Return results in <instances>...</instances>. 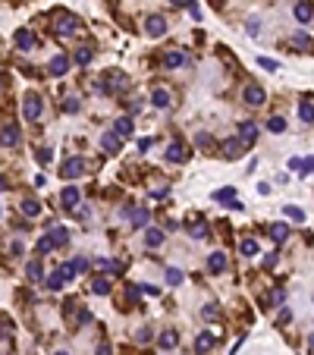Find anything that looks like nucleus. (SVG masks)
Returning a JSON list of instances; mask_svg holds the SVG:
<instances>
[{"label":"nucleus","mask_w":314,"mask_h":355,"mask_svg":"<svg viewBox=\"0 0 314 355\" xmlns=\"http://www.w3.org/2000/svg\"><path fill=\"white\" fill-rule=\"evenodd\" d=\"M298 170H302V176H308V173H314V157H311V160H305V164L298 167Z\"/></svg>","instance_id":"obj_42"},{"label":"nucleus","mask_w":314,"mask_h":355,"mask_svg":"<svg viewBox=\"0 0 314 355\" xmlns=\"http://www.w3.org/2000/svg\"><path fill=\"white\" fill-rule=\"evenodd\" d=\"M258 63H261V66H264L267 72H277V69H280V66L273 63V60H267V57H261V60H258Z\"/></svg>","instance_id":"obj_38"},{"label":"nucleus","mask_w":314,"mask_h":355,"mask_svg":"<svg viewBox=\"0 0 314 355\" xmlns=\"http://www.w3.org/2000/svg\"><path fill=\"white\" fill-rule=\"evenodd\" d=\"M22 110H25V119H38L41 117V98L35 95V91H29L22 101Z\"/></svg>","instance_id":"obj_4"},{"label":"nucleus","mask_w":314,"mask_h":355,"mask_svg":"<svg viewBox=\"0 0 314 355\" xmlns=\"http://www.w3.org/2000/svg\"><path fill=\"white\" fill-rule=\"evenodd\" d=\"M44 283H48V286H50V289H53V292H57V289H63V283H66V280H63V273H60V270H57V273H50V277H48V280H44Z\"/></svg>","instance_id":"obj_32"},{"label":"nucleus","mask_w":314,"mask_h":355,"mask_svg":"<svg viewBox=\"0 0 314 355\" xmlns=\"http://www.w3.org/2000/svg\"><path fill=\"white\" fill-rule=\"evenodd\" d=\"M6 189V179H0V192H3Z\"/></svg>","instance_id":"obj_49"},{"label":"nucleus","mask_w":314,"mask_h":355,"mask_svg":"<svg viewBox=\"0 0 314 355\" xmlns=\"http://www.w3.org/2000/svg\"><path fill=\"white\" fill-rule=\"evenodd\" d=\"M76 29H79V19L72 16V13H66V10L53 13V32H57V35H72Z\"/></svg>","instance_id":"obj_1"},{"label":"nucleus","mask_w":314,"mask_h":355,"mask_svg":"<svg viewBox=\"0 0 314 355\" xmlns=\"http://www.w3.org/2000/svg\"><path fill=\"white\" fill-rule=\"evenodd\" d=\"M267 129H270L273 135H280V132L286 129V119L283 117H270V119H267Z\"/></svg>","instance_id":"obj_27"},{"label":"nucleus","mask_w":314,"mask_h":355,"mask_svg":"<svg viewBox=\"0 0 314 355\" xmlns=\"http://www.w3.org/2000/svg\"><path fill=\"white\" fill-rule=\"evenodd\" d=\"M273 264H277V252H273V254H267V258H264V267H267V270H270Z\"/></svg>","instance_id":"obj_45"},{"label":"nucleus","mask_w":314,"mask_h":355,"mask_svg":"<svg viewBox=\"0 0 314 355\" xmlns=\"http://www.w3.org/2000/svg\"><path fill=\"white\" fill-rule=\"evenodd\" d=\"M66 69H69V57H66V53H57V57L50 60V76H66Z\"/></svg>","instance_id":"obj_8"},{"label":"nucleus","mask_w":314,"mask_h":355,"mask_svg":"<svg viewBox=\"0 0 314 355\" xmlns=\"http://www.w3.org/2000/svg\"><path fill=\"white\" fill-rule=\"evenodd\" d=\"M16 44H19V48H22V51L35 48V35H32L29 29H19V32H16Z\"/></svg>","instance_id":"obj_17"},{"label":"nucleus","mask_w":314,"mask_h":355,"mask_svg":"<svg viewBox=\"0 0 314 355\" xmlns=\"http://www.w3.org/2000/svg\"><path fill=\"white\" fill-rule=\"evenodd\" d=\"M85 170V160L82 157H69L63 164V179H72V176H79V173Z\"/></svg>","instance_id":"obj_7"},{"label":"nucleus","mask_w":314,"mask_h":355,"mask_svg":"<svg viewBox=\"0 0 314 355\" xmlns=\"http://www.w3.org/2000/svg\"><path fill=\"white\" fill-rule=\"evenodd\" d=\"M57 355H69V352H57Z\"/></svg>","instance_id":"obj_50"},{"label":"nucleus","mask_w":314,"mask_h":355,"mask_svg":"<svg viewBox=\"0 0 314 355\" xmlns=\"http://www.w3.org/2000/svg\"><path fill=\"white\" fill-rule=\"evenodd\" d=\"M195 142H198V148H211V145H214V138L208 135V132H198V138H195Z\"/></svg>","instance_id":"obj_36"},{"label":"nucleus","mask_w":314,"mask_h":355,"mask_svg":"<svg viewBox=\"0 0 314 355\" xmlns=\"http://www.w3.org/2000/svg\"><path fill=\"white\" fill-rule=\"evenodd\" d=\"M91 289L98 292V296H107V292H110V280H104V277H98L95 283H91Z\"/></svg>","instance_id":"obj_33"},{"label":"nucleus","mask_w":314,"mask_h":355,"mask_svg":"<svg viewBox=\"0 0 314 355\" xmlns=\"http://www.w3.org/2000/svg\"><path fill=\"white\" fill-rule=\"evenodd\" d=\"M239 138H242L245 145H255V138H258V126H255V123H242V126H239Z\"/></svg>","instance_id":"obj_11"},{"label":"nucleus","mask_w":314,"mask_h":355,"mask_svg":"<svg viewBox=\"0 0 314 355\" xmlns=\"http://www.w3.org/2000/svg\"><path fill=\"white\" fill-rule=\"evenodd\" d=\"M283 214H286L289 220H298V223L305 220V211H302V207H296V204H283Z\"/></svg>","instance_id":"obj_26"},{"label":"nucleus","mask_w":314,"mask_h":355,"mask_svg":"<svg viewBox=\"0 0 314 355\" xmlns=\"http://www.w3.org/2000/svg\"><path fill=\"white\" fill-rule=\"evenodd\" d=\"M0 214H3V211H0Z\"/></svg>","instance_id":"obj_51"},{"label":"nucleus","mask_w":314,"mask_h":355,"mask_svg":"<svg viewBox=\"0 0 314 355\" xmlns=\"http://www.w3.org/2000/svg\"><path fill=\"white\" fill-rule=\"evenodd\" d=\"M19 138H22V132H19L16 123H6L3 129H0V145H3V148H16Z\"/></svg>","instance_id":"obj_2"},{"label":"nucleus","mask_w":314,"mask_h":355,"mask_svg":"<svg viewBox=\"0 0 314 355\" xmlns=\"http://www.w3.org/2000/svg\"><path fill=\"white\" fill-rule=\"evenodd\" d=\"M88 321H91V314H88V311H85V308H82V311H79V324L85 327V324H88Z\"/></svg>","instance_id":"obj_46"},{"label":"nucleus","mask_w":314,"mask_h":355,"mask_svg":"<svg viewBox=\"0 0 314 355\" xmlns=\"http://www.w3.org/2000/svg\"><path fill=\"white\" fill-rule=\"evenodd\" d=\"M242 138H230V142H226L223 145V157H230V160H236L239 157V154H242Z\"/></svg>","instance_id":"obj_13"},{"label":"nucleus","mask_w":314,"mask_h":355,"mask_svg":"<svg viewBox=\"0 0 314 355\" xmlns=\"http://www.w3.org/2000/svg\"><path fill=\"white\" fill-rule=\"evenodd\" d=\"M48 242H50V249L66 245V242H69V230H66V226H53V230L48 233Z\"/></svg>","instance_id":"obj_6"},{"label":"nucleus","mask_w":314,"mask_h":355,"mask_svg":"<svg viewBox=\"0 0 314 355\" xmlns=\"http://www.w3.org/2000/svg\"><path fill=\"white\" fill-rule=\"evenodd\" d=\"M239 252H242L245 258H255V254L261 252V245H258V239H242V245H239Z\"/></svg>","instance_id":"obj_18"},{"label":"nucleus","mask_w":314,"mask_h":355,"mask_svg":"<svg viewBox=\"0 0 314 355\" xmlns=\"http://www.w3.org/2000/svg\"><path fill=\"white\" fill-rule=\"evenodd\" d=\"M292 13H296L298 22H311V19H314V6L311 3H296V6H292Z\"/></svg>","instance_id":"obj_14"},{"label":"nucleus","mask_w":314,"mask_h":355,"mask_svg":"<svg viewBox=\"0 0 314 355\" xmlns=\"http://www.w3.org/2000/svg\"><path fill=\"white\" fill-rule=\"evenodd\" d=\"M185 63V53L182 51H166L164 53V66H170V69H176V66Z\"/></svg>","instance_id":"obj_15"},{"label":"nucleus","mask_w":314,"mask_h":355,"mask_svg":"<svg viewBox=\"0 0 314 355\" xmlns=\"http://www.w3.org/2000/svg\"><path fill=\"white\" fill-rule=\"evenodd\" d=\"M91 57H95V51H91V48H79V51H76V63H79V66L91 63Z\"/></svg>","instance_id":"obj_30"},{"label":"nucleus","mask_w":314,"mask_h":355,"mask_svg":"<svg viewBox=\"0 0 314 355\" xmlns=\"http://www.w3.org/2000/svg\"><path fill=\"white\" fill-rule=\"evenodd\" d=\"M176 6H192V0H173Z\"/></svg>","instance_id":"obj_48"},{"label":"nucleus","mask_w":314,"mask_h":355,"mask_svg":"<svg viewBox=\"0 0 314 355\" xmlns=\"http://www.w3.org/2000/svg\"><path fill=\"white\" fill-rule=\"evenodd\" d=\"M113 132H116L119 138H126V135H132V119L129 117H123V119H116V126H113Z\"/></svg>","instance_id":"obj_20"},{"label":"nucleus","mask_w":314,"mask_h":355,"mask_svg":"<svg viewBox=\"0 0 314 355\" xmlns=\"http://www.w3.org/2000/svg\"><path fill=\"white\" fill-rule=\"evenodd\" d=\"M270 236L277 239V242H283V239L289 236V226H286V223H273V226H270Z\"/></svg>","instance_id":"obj_28"},{"label":"nucleus","mask_w":314,"mask_h":355,"mask_svg":"<svg viewBox=\"0 0 314 355\" xmlns=\"http://www.w3.org/2000/svg\"><path fill=\"white\" fill-rule=\"evenodd\" d=\"M135 339H138V343H148V339H151V330H148V327H142V330L135 333Z\"/></svg>","instance_id":"obj_41"},{"label":"nucleus","mask_w":314,"mask_h":355,"mask_svg":"<svg viewBox=\"0 0 314 355\" xmlns=\"http://www.w3.org/2000/svg\"><path fill=\"white\" fill-rule=\"evenodd\" d=\"M60 202H63V207H76L79 204V189L76 186H66V189L60 192Z\"/></svg>","instance_id":"obj_12"},{"label":"nucleus","mask_w":314,"mask_h":355,"mask_svg":"<svg viewBox=\"0 0 314 355\" xmlns=\"http://www.w3.org/2000/svg\"><path fill=\"white\" fill-rule=\"evenodd\" d=\"M38 252H41V254H48V252H50V242H48V236H44L41 242H38Z\"/></svg>","instance_id":"obj_44"},{"label":"nucleus","mask_w":314,"mask_h":355,"mask_svg":"<svg viewBox=\"0 0 314 355\" xmlns=\"http://www.w3.org/2000/svg\"><path fill=\"white\" fill-rule=\"evenodd\" d=\"M182 280H185V273L179 270V267H170V270H166V283H170V286H179Z\"/></svg>","instance_id":"obj_29"},{"label":"nucleus","mask_w":314,"mask_h":355,"mask_svg":"<svg viewBox=\"0 0 314 355\" xmlns=\"http://www.w3.org/2000/svg\"><path fill=\"white\" fill-rule=\"evenodd\" d=\"M195 349H198V355L211 352V349H214V337H211V333H201V337L195 339Z\"/></svg>","instance_id":"obj_19"},{"label":"nucleus","mask_w":314,"mask_h":355,"mask_svg":"<svg viewBox=\"0 0 314 355\" xmlns=\"http://www.w3.org/2000/svg\"><path fill=\"white\" fill-rule=\"evenodd\" d=\"M214 198H217V202H226V198H230V202H232V198H236V189H217V192H214Z\"/></svg>","instance_id":"obj_35"},{"label":"nucleus","mask_w":314,"mask_h":355,"mask_svg":"<svg viewBox=\"0 0 314 355\" xmlns=\"http://www.w3.org/2000/svg\"><path fill=\"white\" fill-rule=\"evenodd\" d=\"M123 214H129V220H132L135 226H145V223H148V211H145V207H142V211H129V207H126Z\"/></svg>","instance_id":"obj_22"},{"label":"nucleus","mask_w":314,"mask_h":355,"mask_svg":"<svg viewBox=\"0 0 314 355\" xmlns=\"http://www.w3.org/2000/svg\"><path fill=\"white\" fill-rule=\"evenodd\" d=\"M101 148L107 154H119V135H116V132H104V135H101Z\"/></svg>","instance_id":"obj_9"},{"label":"nucleus","mask_w":314,"mask_h":355,"mask_svg":"<svg viewBox=\"0 0 314 355\" xmlns=\"http://www.w3.org/2000/svg\"><path fill=\"white\" fill-rule=\"evenodd\" d=\"M298 119H302V123H314V107L308 104V101H305V104H298Z\"/></svg>","instance_id":"obj_24"},{"label":"nucleus","mask_w":314,"mask_h":355,"mask_svg":"<svg viewBox=\"0 0 314 355\" xmlns=\"http://www.w3.org/2000/svg\"><path fill=\"white\" fill-rule=\"evenodd\" d=\"M208 270L211 273H223L226 270V254L223 252H214L211 258H208Z\"/></svg>","instance_id":"obj_10"},{"label":"nucleus","mask_w":314,"mask_h":355,"mask_svg":"<svg viewBox=\"0 0 314 355\" xmlns=\"http://www.w3.org/2000/svg\"><path fill=\"white\" fill-rule=\"evenodd\" d=\"M22 214H29V217H38V214H41V204H38L35 198H29V202H22Z\"/></svg>","instance_id":"obj_31"},{"label":"nucleus","mask_w":314,"mask_h":355,"mask_svg":"<svg viewBox=\"0 0 314 355\" xmlns=\"http://www.w3.org/2000/svg\"><path fill=\"white\" fill-rule=\"evenodd\" d=\"M176 343H179V337H176L173 330H164V333H160V349H173Z\"/></svg>","instance_id":"obj_25"},{"label":"nucleus","mask_w":314,"mask_h":355,"mask_svg":"<svg viewBox=\"0 0 314 355\" xmlns=\"http://www.w3.org/2000/svg\"><path fill=\"white\" fill-rule=\"evenodd\" d=\"M98 355H110V346H107V343H101V346H98Z\"/></svg>","instance_id":"obj_47"},{"label":"nucleus","mask_w":314,"mask_h":355,"mask_svg":"<svg viewBox=\"0 0 314 355\" xmlns=\"http://www.w3.org/2000/svg\"><path fill=\"white\" fill-rule=\"evenodd\" d=\"M63 110H66V113H76V110H79V98H66Z\"/></svg>","instance_id":"obj_37"},{"label":"nucleus","mask_w":314,"mask_h":355,"mask_svg":"<svg viewBox=\"0 0 314 355\" xmlns=\"http://www.w3.org/2000/svg\"><path fill=\"white\" fill-rule=\"evenodd\" d=\"M50 157H53L50 148H41V151H38V164H50Z\"/></svg>","instance_id":"obj_39"},{"label":"nucleus","mask_w":314,"mask_h":355,"mask_svg":"<svg viewBox=\"0 0 314 355\" xmlns=\"http://www.w3.org/2000/svg\"><path fill=\"white\" fill-rule=\"evenodd\" d=\"M192 236H195V239H204V236H208V230H204V223H201V226H195V230H192Z\"/></svg>","instance_id":"obj_43"},{"label":"nucleus","mask_w":314,"mask_h":355,"mask_svg":"<svg viewBox=\"0 0 314 355\" xmlns=\"http://www.w3.org/2000/svg\"><path fill=\"white\" fill-rule=\"evenodd\" d=\"M25 273H29V280H41V264H38V261H29V264H25Z\"/></svg>","instance_id":"obj_34"},{"label":"nucleus","mask_w":314,"mask_h":355,"mask_svg":"<svg viewBox=\"0 0 314 355\" xmlns=\"http://www.w3.org/2000/svg\"><path fill=\"white\" fill-rule=\"evenodd\" d=\"M264 101H267V91H264L258 82L245 85V104H251V107H264Z\"/></svg>","instance_id":"obj_3"},{"label":"nucleus","mask_w":314,"mask_h":355,"mask_svg":"<svg viewBox=\"0 0 314 355\" xmlns=\"http://www.w3.org/2000/svg\"><path fill=\"white\" fill-rule=\"evenodd\" d=\"M151 104L160 107V110L170 107V91H166V88H154V91H151Z\"/></svg>","instance_id":"obj_16"},{"label":"nucleus","mask_w":314,"mask_h":355,"mask_svg":"<svg viewBox=\"0 0 314 355\" xmlns=\"http://www.w3.org/2000/svg\"><path fill=\"white\" fill-rule=\"evenodd\" d=\"M145 32H148L151 38H164L166 35V19L164 16H148L145 19Z\"/></svg>","instance_id":"obj_5"},{"label":"nucleus","mask_w":314,"mask_h":355,"mask_svg":"<svg viewBox=\"0 0 314 355\" xmlns=\"http://www.w3.org/2000/svg\"><path fill=\"white\" fill-rule=\"evenodd\" d=\"M160 242H164V233H160V230H148V233H145V245H148V249H157Z\"/></svg>","instance_id":"obj_23"},{"label":"nucleus","mask_w":314,"mask_h":355,"mask_svg":"<svg viewBox=\"0 0 314 355\" xmlns=\"http://www.w3.org/2000/svg\"><path fill=\"white\" fill-rule=\"evenodd\" d=\"M185 157H189V154H185V148L179 142H173L170 148H166V160H185Z\"/></svg>","instance_id":"obj_21"},{"label":"nucleus","mask_w":314,"mask_h":355,"mask_svg":"<svg viewBox=\"0 0 314 355\" xmlns=\"http://www.w3.org/2000/svg\"><path fill=\"white\" fill-rule=\"evenodd\" d=\"M72 267H76V273H82V270H88V261H85V258H76V261H72Z\"/></svg>","instance_id":"obj_40"}]
</instances>
